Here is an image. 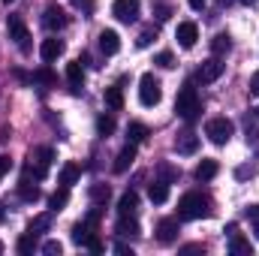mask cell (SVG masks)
<instances>
[{"mask_svg":"<svg viewBox=\"0 0 259 256\" xmlns=\"http://www.w3.org/2000/svg\"><path fill=\"white\" fill-rule=\"evenodd\" d=\"M112 196V187L109 184H91V202L94 205H106Z\"/></svg>","mask_w":259,"mask_h":256,"instance_id":"4316f807","label":"cell"},{"mask_svg":"<svg viewBox=\"0 0 259 256\" xmlns=\"http://www.w3.org/2000/svg\"><path fill=\"white\" fill-rule=\"evenodd\" d=\"M100 49H103L106 55H118V52H121V36H118L115 30H103V33H100Z\"/></svg>","mask_w":259,"mask_h":256,"instance_id":"2e32d148","label":"cell"},{"mask_svg":"<svg viewBox=\"0 0 259 256\" xmlns=\"http://www.w3.org/2000/svg\"><path fill=\"white\" fill-rule=\"evenodd\" d=\"M18 196H21L24 202H36L42 193H39V187H36V184H30V175H24V178L18 181Z\"/></svg>","mask_w":259,"mask_h":256,"instance_id":"ffe728a7","label":"cell"},{"mask_svg":"<svg viewBox=\"0 0 259 256\" xmlns=\"http://www.w3.org/2000/svg\"><path fill=\"white\" fill-rule=\"evenodd\" d=\"M36 238H39V235H33V232H24V235L18 238V253H21V256H30L33 250H36Z\"/></svg>","mask_w":259,"mask_h":256,"instance_id":"f546056e","label":"cell"},{"mask_svg":"<svg viewBox=\"0 0 259 256\" xmlns=\"http://www.w3.org/2000/svg\"><path fill=\"white\" fill-rule=\"evenodd\" d=\"M202 250V244H187V247H181V253H199Z\"/></svg>","mask_w":259,"mask_h":256,"instance_id":"bcb514c9","label":"cell"},{"mask_svg":"<svg viewBox=\"0 0 259 256\" xmlns=\"http://www.w3.org/2000/svg\"><path fill=\"white\" fill-rule=\"evenodd\" d=\"M97 133H100L103 139L112 136V133H115V118H112V115H100V118H97Z\"/></svg>","mask_w":259,"mask_h":256,"instance_id":"d6a6232c","label":"cell"},{"mask_svg":"<svg viewBox=\"0 0 259 256\" xmlns=\"http://www.w3.org/2000/svg\"><path fill=\"white\" fill-rule=\"evenodd\" d=\"M235 175H238V178H250V175H253V169H247V166H241V169H238Z\"/></svg>","mask_w":259,"mask_h":256,"instance_id":"7dc6e473","label":"cell"},{"mask_svg":"<svg viewBox=\"0 0 259 256\" xmlns=\"http://www.w3.org/2000/svg\"><path fill=\"white\" fill-rule=\"evenodd\" d=\"M223 75V61L220 58H208L205 64L196 69V81H202V84H211V81H217Z\"/></svg>","mask_w":259,"mask_h":256,"instance_id":"52a82bcc","label":"cell"},{"mask_svg":"<svg viewBox=\"0 0 259 256\" xmlns=\"http://www.w3.org/2000/svg\"><path fill=\"white\" fill-rule=\"evenodd\" d=\"M6 30H9V39H15V46L21 49V55H30V52H33V46H30V33H27L21 15H9V18H6Z\"/></svg>","mask_w":259,"mask_h":256,"instance_id":"5b68a950","label":"cell"},{"mask_svg":"<svg viewBox=\"0 0 259 256\" xmlns=\"http://www.w3.org/2000/svg\"><path fill=\"white\" fill-rule=\"evenodd\" d=\"M175 112L187 121V124H193L196 118L202 115V100H199V94H196L193 81H187L181 91H178V100H175Z\"/></svg>","mask_w":259,"mask_h":256,"instance_id":"7a4b0ae2","label":"cell"},{"mask_svg":"<svg viewBox=\"0 0 259 256\" xmlns=\"http://www.w3.org/2000/svg\"><path fill=\"white\" fill-rule=\"evenodd\" d=\"M247 217L256 223V220H259V205H250V208H247Z\"/></svg>","mask_w":259,"mask_h":256,"instance_id":"f6af8a7d","label":"cell"},{"mask_svg":"<svg viewBox=\"0 0 259 256\" xmlns=\"http://www.w3.org/2000/svg\"><path fill=\"white\" fill-rule=\"evenodd\" d=\"M232 121L229 118H211L208 124H205V136L214 142V145H226L229 139H232Z\"/></svg>","mask_w":259,"mask_h":256,"instance_id":"8992f818","label":"cell"},{"mask_svg":"<svg viewBox=\"0 0 259 256\" xmlns=\"http://www.w3.org/2000/svg\"><path fill=\"white\" fill-rule=\"evenodd\" d=\"M136 208H139V196H136V190H127L121 196V202H118V217L136 214Z\"/></svg>","mask_w":259,"mask_h":256,"instance_id":"ac0fdd59","label":"cell"},{"mask_svg":"<svg viewBox=\"0 0 259 256\" xmlns=\"http://www.w3.org/2000/svg\"><path fill=\"white\" fill-rule=\"evenodd\" d=\"M42 27L46 30H61V27H66V12L61 9V6H49L46 12H42Z\"/></svg>","mask_w":259,"mask_h":256,"instance_id":"30bf717a","label":"cell"},{"mask_svg":"<svg viewBox=\"0 0 259 256\" xmlns=\"http://www.w3.org/2000/svg\"><path fill=\"white\" fill-rule=\"evenodd\" d=\"M235 0H217V6H232Z\"/></svg>","mask_w":259,"mask_h":256,"instance_id":"681fc988","label":"cell"},{"mask_svg":"<svg viewBox=\"0 0 259 256\" xmlns=\"http://www.w3.org/2000/svg\"><path fill=\"white\" fill-rule=\"evenodd\" d=\"M94 232H97V229H94L88 220H81V223H75V226H72V241H75V244H88Z\"/></svg>","mask_w":259,"mask_h":256,"instance_id":"44dd1931","label":"cell"},{"mask_svg":"<svg viewBox=\"0 0 259 256\" xmlns=\"http://www.w3.org/2000/svg\"><path fill=\"white\" fill-rule=\"evenodd\" d=\"M64 39H58V36H52V39H42V46H39V58L46 61V64H52V61H58L61 55H64Z\"/></svg>","mask_w":259,"mask_h":256,"instance_id":"8fae6325","label":"cell"},{"mask_svg":"<svg viewBox=\"0 0 259 256\" xmlns=\"http://www.w3.org/2000/svg\"><path fill=\"white\" fill-rule=\"evenodd\" d=\"M72 3H75V9H81L84 15H94V9H97L94 0H72Z\"/></svg>","mask_w":259,"mask_h":256,"instance_id":"f35d334b","label":"cell"},{"mask_svg":"<svg viewBox=\"0 0 259 256\" xmlns=\"http://www.w3.org/2000/svg\"><path fill=\"white\" fill-rule=\"evenodd\" d=\"M241 3H247V6H253V3H256V0H241Z\"/></svg>","mask_w":259,"mask_h":256,"instance_id":"816d5d0a","label":"cell"},{"mask_svg":"<svg viewBox=\"0 0 259 256\" xmlns=\"http://www.w3.org/2000/svg\"><path fill=\"white\" fill-rule=\"evenodd\" d=\"M115 253H121V256H133V247H127V244H121V241H118V244H115Z\"/></svg>","mask_w":259,"mask_h":256,"instance_id":"7bdbcfd3","label":"cell"},{"mask_svg":"<svg viewBox=\"0 0 259 256\" xmlns=\"http://www.w3.org/2000/svg\"><path fill=\"white\" fill-rule=\"evenodd\" d=\"M211 199L205 193H184L178 199V220H199V217H211Z\"/></svg>","mask_w":259,"mask_h":256,"instance_id":"6da1fadb","label":"cell"},{"mask_svg":"<svg viewBox=\"0 0 259 256\" xmlns=\"http://www.w3.org/2000/svg\"><path fill=\"white\" fill-rule=\"evenodd\" d=\"M229 49H232V39H229V33H217V36L211 39V52H214V58H223V55H229Z\"/></svg>","mask_w":259,"mask_h":256,"instance_id":"603a6c76","label":"cell"},{"mask_svg":"<svg viewBox=\"0 0 259 256\" xmlns=\"http://www.w3.org/2000/svg\"><path fill=\"white\" fill-rule=\"evenodd\" d=\"M175 39H178L181 49H193L196 39H199V27H196L193 21H181L178 30H175Z\"/></svg>","mask_w":259,"mask_h":256,"instance_id":"9c48e42d","label":"cell"},{"mask_svg":"<svg viewBox=\"0 0 259 256\" xmlns=\"http://www.w3.org/2000/svg\"><path fill=\"white\" fill-rule=\"evenodd\" d=\"M250 94H253V97H259V69L250 75Z\"/></svg>","mask_w":259,"mask_h":256,"instance_id":"b9f144b4","label":"cell"},{"mask_svg":"<svg viewBox=\"0 0 259 256\" xmlns=\"http://www.w3.org/2000/svg\"><path fill=\"white\" fill-rule=\"evenodd\" d=\"M61 250H64L61 241H46V244H42V253L46 256H61Z\"/></svg>","mask_w":259,"mask_h":256,"instance_id":"74e56055","label":"cell"},{"mask_svg":"<svg viewBox=\"0 0 259 256\" xmlns=\"http://www.w3.org/2000/svg\"><path fill=\"white\" fill-rule=\"evenodd\" d=\"M52 160H55V151H52V148H36V151L30 154V166L24 169V175H33L36 181H42V178L49 175Z\"/></svg>","mask_w":259,"mask_h":256,"instance_id":"277c9868","label":"cell"},{"mask_svg":"<svg viewBox=\"0 0 259 256\" xmlns=\"http://www.w3.org/2000/svg\"><path fill=\"white\" fill-rule=\"evenodd\" d=\"M3 217H6V211H3V205H0V220H3Z\"/></svg>","mask_w":259,"mask_h":256,"instance_id":"f907efd6","label":"cell"},{"mask_svg":"<svg viewBox=\"0 0 259 256\" xmlns=\"http://www.w3.org/2000/svg\"><path fill=\"white\" fill-rule=\"evenodd\" d=\"M187 3H190V9H196V12H199V9H202L208 0H187Z\"/></svg>","mask_w":259,"mask_h":256,"instance_id":"c3c4849f","label":"cell"},{"mask_svg":"<svg viewBox=\"0 0 259 256\" xmlns=\"http://www.w3.org/2000/svg\"><path fill=\"white\" fill-rule=\"evenodd\" d=\"M118 235H139V220L127 214V217H118V226H115Z\"/></svg>","mask_w":259,"mask_h":256,"instance_id":"cb8c5ba5","label":"cell"},{"mask_svg":"<svg viewBox=\"0 0 259 256\" xmlns=\"http://www.w3.org/2000/svg\"><path fill=\"white\" fill-rule=\"evenodd\" d=\"M106 106H109L112 112H121V109H124V94H121V88H106Z\"/></svg>","mask_w":259,"mask_h":256,"instance_id":"d4e9b609","label":"cell"},{"mask_svg":"<svg viewBox=\"0 0 259 256\" xmlns=\"http://www.w3.org/2000/svg\"><path fill=\"white\" fill-rule=\"evenodd\" d=\"M229 253L232 256H250V241L241 232H232L229 235Z\"/></svg>","mask_w":259,"mask_h":256,"instance_id":"e0dca14e","label":"cell"},{"mask_svg":"<svg viewBox=\"0 0 259 256\" xmlns=\"http://www.w3.org/2000/svg\"><path fill=\"white\" fill-rule=\"evenodd\" d=\"M133 160H136V145L127 142V148H121V154L115 157V166H112V169L121 175V172H127L130 166H133Z\"/></svg>","mask_w":259,"mask_h":256,"instance_id":"9a60e30c","label":"cell"},{"mask_svg":"<svg viewBox=\"0 0 259 256\" xmlns=\"http://www.w3.org/2000/svg\"><path fill=\"white\" fill-rule=\"evenodd\" d=\"M0 253H3V241H0Z\"/></svg>","mask_w":259,"mask_h":256,"instance_id":"11a10c76","label":"cell"},{"mask_svg":"<svg viewBox=\"0 0 259 256\" xmlns=\"http://www.w3.org/2000/svg\"><path fill=\"white\" fill-rule=\"evenodd\" d=\"M9 169H12V157H6V154H3V157H0V178H3Z\"/></svg>","mask_w":259,"mask_h":256,"instance_id":"60d3db41","label":"cell"},{"mask_svg":"<svg viewBox=\"0 0 259 256\" xmlns=\"http://www.w3.org/2000/svg\"><path fill=\"white\" fill-rule=\"evenodd\" d=\"M253 112H256V118H259V106H256V109H253Z\"/></svg>","mask_w":259,"mask_h":256,"instance_id":"db71d44e","label":"cell"},{"mask_svg":"<svg viewBox=\"0 0 259 256\" xmlns=\"http://www.w3.org/2000/svg\"><path fill=\"white\" fill-rule=\"evenodd\" d=\"M78 175H81V169H78L75 163H66L64 169H61V184H64V187H72V184L78 181Z\"/></svg>","mask_w":259,"mask_h":256,"instance_id":"f1b7e54d","label":"cell"},{"mask_svg":"<svg viewBox=\"0 0 259 256\" xmlns=\"http://www.w3.org/2000/svg\"><path fill=\"white\" fill-rule=\"evenodd\" d=\"M217 172H220L217 160H202V163L196 166V172H193V175H196V181H211V178H214Z\"/></svg>","mask_w":259,"mask_h":256,"instance_id":"d6986e66","label":"cell"},{"mask_svg":"<svg viewBox=\"0 0 259 256\" xmlns=\"http://www.w3.org/2000/svg\"><path fill=\"white\" fill-rule=\"evenodd\" d=\"M154 64L163 66V69H172V66H175V58H172V52H160V55L154 58Z\"/></svg>","mask_w":259,"mask_h":256,"instance_id":"8d00e7d4","label":"cell"},{"mask_svg":"<svg viewBox=\"0 0 259 256\" xmlns=\"http://www.w3.org/2000/svg\"><path fill=\"white\" fill-rule=\"evenodd\" d=\"M250 142H259V130L247 124V145H250Z\"/></svg>","mask_w":259,"mask_h":256,"instance_id":"ee69618b","label":"cell"},{"mask_svg":"<svg viewBox=\"0 0 259 256\" xmlns=\"http://www.w3.org/2000/svg\"><path fill=\"white\" fill-rule=\"evenodd\" d=\"M163 100V88H160V81L154 78V72H145L142 78H139V103L142 106H157Z\"/></svg>","mask_w":259,"mask_h":256,"instance_id":"3957f363","label":"cell"},{"mask_svg":"<svg viewBox=\"0 0 259 256\" xmlns=\"http://www.w3.org/2000/svg\"><path fill=\"white\" fill-rule=\"evenodd\" d=\"M66 81H69V91H72V94L81 91V84H84V64H81V61L66 64Z\"/></svg>","mask_w":259,"mask_h":256,"instance_id":"4fadbf2b","label":"cell"},{"mask_svg":"<svg viewBox=\"0 0 259 256\" xmlns=\"http://www.w3.org/2000/svg\"><path fill=\"white\" fill-rule=\"evenodd\" d=\"M3 3H12V0H3Z\"/></svg>","mask_w":259,"mask_h":256,"instance_id":"9f6ffc18","label":"cell"},{"mask_svg":"<svg viewBox=\"0 0 259 256\" xmlns=\"http://www.w3.org/2000/svg\"><path fill=\"white\" fill-rule=\"evenodd\" d=\"M66 202H69V187H61V190H55L49 196V205H52V211H61Z\"/></svg>","mask_w":259,"mask_h":256,"instance_id":"4dcf8cb0","label":"cell"},{"mask_svg":"<svg viewBox=\"0 0 259 256\" xmlns=\"http://www.w3.org/2000/svg\"><path fill=\"white\" fill-rule=\"evenodd\" d=\"M175 238H178V220H175V217L160 220V223H157V241H160V244H172Z\"/></svg>","mask_w":259,"mask_h":256,"instance_id":"7c38bea8","label":"cell"},{"mask_svg":"<svg viewBox=\"0 0 259 256\" xmlns=\"http://www.w3.org/2000/svg\"><path fill=\"white\" fill-rule=\"evenodd\" d=\"M33 81H46V84H55L58 78H55V72H52L49 66H42V69H36V72H33Z\"/></svg>","mask_w":259,"mask_h":256,"instance_id":"d590c367","label":"cell"},{"mask_svg":"<svg viewBox=\"0 0 259 256\" xmlns=\"http://www.w3.org/2000/svg\"><path fill=\"white\" fill-rule=\"evenodd\" d=\"M253 229H256V241H259V220H256V226H253Z\"/></svg>","mask_w":259,"mask_h":256,"instance_id":"f5cc1de1","label":"cell"},{"mask_svg":"<svg viewBox=\"0 0 259 256\" xmlns=\"http://www.w3.org/2000/svg\"><path fill=\"white\" fill-rule=\"evenodd\" d=\"M154 39H157V30H154V27H145V30L139 33V39H136V46H139V49H148V46H151Z\"/></svg>","mask_w":259,"mask_h":256,"instance_id":"836d02e7","label":"cell"},{"mask_svg":"<svg viewBox=\"0 0 259 256\" xmlns=\"http://www.w3.org/2000/svg\"><path fill=\"white\" fill-rule=\"evenodd\" d=\"M157 172H160V181H166V184L178 181V175H181V169H175V166H169V163H160Z\"/></svg>","mask_w":259,"mask_h":256,"instance_id":"1f68e13d","label":"cell"},{"mask_svg":"<svg viewBox=\"0 0 259 256\" xmlns=\"http://www.w3.org/2000/svg\"><path fill=\"white\" fill-rule=\"evenodd\" d=\"M84 247H88V250H94V253H103V241H100L97 235H91V241H88Z\"/></svg>","mask_w":259,"mask_h":256,"instance_id":"ab89813d","label":"cell"},{"mask_svg":"<svg viewBox=\"0 0 259 256\" xmlns=\"http://www.w3.org/2000/svg\"><path fill=\"white\" fill-rule=\"evenodd\" d=\"M148 139V127L145 124H139V121H133L127 127V142H133V145H139V142H145Z\"/></svg>","mask_w":259,"mask_h":256,"instance_id":"83f0119b","label":"cell"},{"mask_svg":"<svg viewBox=\"0 0 259 256\" xmlns=\"http://www.w3.org/2000/svg\"><path fill=\"white\" fill-rule=\"evenodd\" d=\"M148 199H151L154 205H163V202L169 199V184H166V181H154V184L148 187Z\"/></svg>","mask_w":259,"mask_h":256,"instance_id":"7402d4cb","label":"cell"},{"mask_svg":"<svg viewBox=\"0 0 259 256\" xmlns=\"http://www.w3.org/2000/svg\"><path fill=\"white\" fill-rule=\"evenodd\" d=\"M175 151H178V154H196V151H199V136H196L193 130H184V133L175 139Z\"/></svg>","mask_w":259,"mask_h":256,"instance_id":"5bb4252c","label":"cell"},{"mask_svg":"<svg viewBox=\"0 0 259 256\" xmlns=\"http://www.w3.org/2000/svg\"><path fill=\"white\" fill-rule=\"evenodd\" d=\"M154 15H157V21H169L172 18V6L169 3H154Z\"/></svg>","mask_w":259,"mask_h":256,"instance_id":"e575fe53","label":"cell"},{"mask_svg":"<svg viewBox=\"0 0 259 256\" xmlns=\"http://www.w3.org/2000/svg\"><path fill=\"white\" fill-rule=\"evenodd\" d=\"M139 9H142V3H139V0H115V6H112L115 18H118V21H124V24H133V21L139 18Z\"/></svg>","mask_w":259,"mask_h":256,"instance_id":"ba28073f","label":"cell"},{"mask_svg":"<svg viewBox=\"0 0 259 256\" xmlns=\"http://www.w3.org/2000/svg\"><path fill=\"white\" fill-rule=\"evenodd\" d=\"M49 226H52V214H36V217L30 220L27 232H33V235H42V232H49Z\"/></svg>","mask_w":259,"mask_h":256,"instance_id":"484cf974","label":"cell"}]
</instances>
